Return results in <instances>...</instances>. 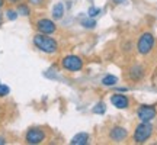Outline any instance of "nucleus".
I'll return each mask as SVG.
<instances>
[{"mask_svg": "<svg viewBox=\"0 0 157 145\" xmlns=\"http://www.w3.org/2000/svg\"><path fill=\"white\" fill-rule=\"evenodd\" d=\"M34 44L39 51H42L45 54H54L58 50V44L56 39L45 36L44 34H38L34 36Z\"/></svg>", "mask_w": 157, "mask_h": 145, "instance_id": "obj_1", "label": "nucleus"}, {"mask_svg": "<svg viewBox=\"0 0 157 145\" xmlns=\"http://www.w3.org/2000/svg\"><path fill=\"white\" fill-rule=\"evenodd\" d=\"M153 134V126L150 125V122H141L137 128H135L134 132V141L138 142V144H143L146 142Z\"/></svg>", "mask_w": 157, "mask_h": 145, "instance_id": "obj_2", "label": "nucleus"}, {"mask_svg": "<svg viewBox=\"0 0 157 145\" xmlns=\"http://www.w3.org/2000/svg\"><path fill=\"white\" fill-rule=\"evenodd\" d=\"M153 46H154V36L148 32L141 35L138 42H137V50L141 55H147L153 50Z\"/></svg>", "mask_w": 157, "mask_h": 145, "instance_id": "obj_3", "label": "nucleus"}, {"mask_svg": "<svg viewBox=\"0 0 157 145\" xmlns=\"http://www.w3.org/2000/svg\"><path fill=\"white\" fill-rule=\"evenodd\" d=\"M61 65L67 71H80L83 68V60L77 55H67L61 60Z\"/></svg>", "mask_w": 157, "mask_h": 145, "instance_id": "obj_4", "label": "nucleus"}, {"mask_svg": "<svg viewBox=\"0 0 157 145\" xmlns=\"http://www.w3.org/2000/svg\"><path fill=\"white\" fill-rule=\"evenodd\" d=\"M156 107L154 106H140L138 110H137V115H138V119L141 122H151L153 119L156 117Z\"/></svg>", "mask_w": 157, "mask_h": 145, "instance_id": "obj_5", "label": "nucleus"}, {"mask_svg": "<svg viewBox=\"0 0 157 145\" xmlns=\"http://www.w3.org/2000/svg\"><path fill=\"white\" fill-rule=\"evenodd\" d=\"M25 139H26L28 144H32V145L41 144V142L45 139V132L42 131V129H39V128H32V129H29L28 132H26Z\"/></svg>", "mask_w": 157, "mask_h": 145, "instance_id": "obj_6", "label": "nucleus"}, {"mask_svg": "<svg viewBox=\"0 0 157 145\" xmlns=\"http://www.w3.org/2000/svg\"><path fill=\"white\" fill-rule=\"evenodd\" d=\"M36 29L39 31V34L50 35L56 32V23L50 20V19H39L36 22Z\"/></svg>", "mask_w": 157, "mask_h": 145, "instance_id": "obj_7", "label": "nucleus"}, {"mask_svg": "<svg viewBox=\"0 0 157 145\" xmlns=\"http://www.w3.org/2000/svg\"><path fill=\"white\" fill-rule=\"evenodd\" d=\"M127 129L122 128V126H115V128L111 129V132H109V136H111V139L112 141H117V142H121L127 138Z\"/></svg>", "mask_w": 157, "mask_h": 145, "instance_id": "obj_8", "label": "nucleus"}, {"mask_svg": "<svg viewBox=\"0 0 157 145\" xmlns=\"http://www.w3.org/2000/svg\"><path fill=\"white\" fill-rule=\"evenodd\" d=\"M111 103L115 107H118V109H127L129 105V100H128V97L124 95H113L111 97Z\"/></svg>", "mask_w": 157, "mask_h": 145, "instance_id": "obj_9", "label": "nucleus"}, {"mask_svg": "<svg viewBox=\"0 0 157 145\" xmlns=\"http://www.w3.org/2000/svg\"><path fill=\"white\" fill-rule=\"evenodd\" d=\"M87 142H89V134H86V132H80V134L74 135L73 139L70 141L71 145H86Z\"/></svg>", "mask_w": 157, "mask_h": 145, "instance_id": "obj_10", "label": "nucleus"}, {"mask_svg": "<svg viewBox=\"0 0 157 145\" xmlns=\"http://www.w3.org/2000/svg\"><path fill=\"white\" fill-rule=\"evenodd\" d=\"M144 76V71H143V67H140V65H134V67L129 70V78L131 80H140L141 77Z\"/></svg>", "mask_w": 157, "mask_h": 145, "instance_id": "obj_11", "label": "nucleus"}, {"mask_svg": "<svg viewBox=\"0 0 157 145\" xmlns=\"http://www.w3.org/2000/svg\"><path fill=\"white\" fill-rule=\"evenodd\" d=\"M52 17L54 19H61L63 15H64V6L61 5V3H57L54 7H52Z\"/></svg>", "mask_w": 157, "mask_h": 145, "instance_id": "obj_12", "label": "nucleus"}, {"mask_svg": "<svg viewBox=\"0 0 157 145\" xmlns=\"http://www.w3.org/2000/svg\"><path fill=\"white\" fill-rule=\"evenodd\" d=\"M117 81H118V78L115 77V76H112V74H108V76H105V77L102 78V84L103 86H115L117 84Z\"/></svg>", "mask_w": 157, "mask_h": 145, "instance_id": "obj_13", "label": "nucleus"}, {"mask_svg": "<svg viewBox=\"0 0 157 145\" xmlns=\"http://www.w3.org/2000/svg\"><path fill=\"white\" fill-rule=\"evenodd\" d=\"M106 110V106H105V103H98L95 107H93V113H98V115H101V113H105Z\"/></svg>", "mask_w": 157, "mask_h": 145, "instance_id": "obj_14", "label": "nucleus"}, {"mask_svg": "<svg viewBox=\"0 0 157 145\" xmlns=\"http://www.w3.org/2000/svg\"><path fill=\"white\" fill-rule=\"evenodd\" d=\"M17 13L19 15H23V16H28L29 13V7L26 5H19V7H17Z\"/></svg>", "mask_w": 157, "mask_h": 145, "instance_id": "obj_15", "label": "nucleus"}, {"mask_svg": "<svg viewBox=\"0 0 157 145\" xmlns=\"http://www.w3.org/2000/svg\"><path fill=\"white\" fill-rule=\"evenodd\" d=\"M9 91H10V89H9L6 84H0V97L7 96V95H9Z\"/></svg>", "mask_w": 157, "mask_h": 145, "instance_id": "obj_16", "label": "nucleus"}, {"mask_svg": "<svg viewBox=\"0 0 157 145\" xmlns=\"http://www.w3.org/2000/svg\"><path fill=\"white\" fill-rule=\"evenodd\" d=\"M99 13H101V9H99V7H90V9H89V16L90 17L98 16Z\"/></svg>", "mask_w": 157, "mask_h": 145, "instance_id": "obj_17", "label": "nucleus"}, {"mask_svg": "<svg viewBox=\"0 0 157 145\" xmlns=\"http://www.w3.org/2000/svg\"><path fill=\"white\" fill-rule=\"evenodd\" d=\"M82 23H83V26H84V28H90V29H92V28H95V25H96L95 20H89V19H87V20H83Z\"/></svg>", "mask_w": 157, "mask_h": 145, "instance_id": "obj_18", "label": "nucleus"}, {"mask_svg": "<svg viewBox=\"0 0 157 145\" xmlns=\"http://www.w3.org/2000/svg\"><path fill=\"white\" fill-rule=\"evenodd\" d=\"M6 13H7V19L9 20H15L17 17V12H15V10H7Z\"/></svg>", "mask_w": 157, "mask_h": 145, "instance_id": "obj_19", "label": "nucleus"}, {"mask_svg": "<svg viewBox=\"0 0 157 145\" xmlns=\"http://www.w3.org/2000/svg\"><path fill=\"white\" fill-rule=\"evenodd\" d=\"M31 5H34V6H41L42 3H44V0H28Z\"/></svg>", "mask_w": 157, "mask_h": 145, "instance_id": "obj_20", "label": "nucleus"}, {"mask_svg": "<svg viewBox=\"0 0 157 145\" xmlns=\"http://www.w3.org/2000/svg\"><path fill=\"white\" fill-rule=\"evenodd\" d=\"M5 144H6L5 138H2V136H0V145H5Z\"/></svg>", "mask_w": 157, "mask_h": 145, "instance_id": "obj_21", "label": "nucleus"}, {"mask_svg": "<svg viewBox=\"0 0 157 145\" xmlns=\"http://www.w3.org/2000/svg\"><path fill=\"white\" fill-rule=\"evenodd\" d=\"M113 2H117V3H125L127 0H113Z\"/></svg>", "mask_w": 157, "mask_h": 145, "instance_id": "obj_22", "label": "nucleus"}, {"mask_svg": "<svg viewBox=\"0 0 157 145\" xmlns=\"http://www.w3.org/2000/svg\"><path fill=\"white\" fill-rule=\"evenodd\" d=\"M10 3H17V2H21V0H9Z\"/></svg>", "mask_w": 157, "mask_h": 145, "instance_id": "obj_23", "label": "nucleus"}, {"mask_svg": "<svg viewBox=\"0 0 157 145\" xmlns=\"http://www.w3.org/2000/svg\"><path fill=\"white\" fill-rule=\"evenodd\" d=\"M2 6H3V0H0V7H2Z\"/></svg>", "mask_w": 157, "mask_h": 145, "instance_id": "obj_24", "label": "nucleus"}, {"mask_svg": "<svg viewBox=\"0 0 157 145\" xmlns=\"http://www.w3.org/2000/svg\"><path fill=\"white\" fill-rule=\"evenodd\" d=\"M0 25H2V15H0Z\"/></svg>", "mask_w": 157, "mask_h": 145, "instance_id": "obj_25", "label": "nucleus"}]
</instances>
